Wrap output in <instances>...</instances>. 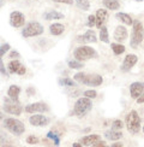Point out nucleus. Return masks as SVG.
Returning a JSON list of instances; mask_svg holds the SVG:
<instances>
[{"label": "nucleus", "mask_w": 144, "mask_h": 147, "mask_svg": "<svg viewBox=\"0 0 144 147\" xmlns=\"http://www.w3.org/2000/svg\"><path fill=\"white\" fill-rule=\"evenodd\" d=\"M143 32H144V28H143Z\"/></svg>", "instance_id": "nucleus-49"}, {"label": "nucleus", "mask_w": 144, "mask_h": 147, "mask_svg": "<svg viewBox=\"0 0 144 147\" xmlns=\"http://www.w3.org/2000/svg\"><path fill=\"white\" fill-rule=\"evenodd\" d=\"M113 36H114V39H115V41H118V42H123V41H125L126 39H127L129 33H127V30H126L125 27L119 26V27L115 28V30H114Z\"/></svg>", "instance_id": "nucleus-16"}, {"label": "nucleus", "mask_w": 144, "mask_h": 147, "mask_svg": "<svg viewBox=\"0 0 144 147\" xmlns=\"http://www.w3.org/2000/svg\"><path fill=\"white\" fill-rule=\"evenodd\" d=\"M93 107V104H91V99L90 98H87V96H83V98H79L76 104H75V107H73V112L77 117H84L90 110Z\"/></svg>", "instance_id": "nucleus-3"}, {"label": "nucleus", "mask_w": 144, "mask_h": 147, "mask_svg": "<svg viewBox=\"0 0 144 147\" xmlns=\"http://www.w3.org/2000/svg\"><path fill=\"white\" fill-rule=\"evenodd\" d=\"M19 57H21V54L18 51H11L10 52V58L13 59V58H19Z\"/></svg>", "instance_id": "nucleus-38"}, {"label": "nucleus", "mask_w": 144, "mask_h": 147, "mask_svg": "<svg viewBox=\"0 0 144 147\" xmlns=\"http://www.w3.org/2000/svg\"><path fill=\"white\" fill-rule=\"evenodd\" d=\"M47 138L51 139L55 146H59V145H60V136L58 135L55 131H48V133H47Z\"/></svg>", "instance_id": "nucleus-29"}, {"label": "nucleus", "mask_w": 144, "mask_h": 147, "mask_svg": "<svg viewBox=\"0 0 144 147\" xmlns=\"http://www.w3.org/2000/svg\"><path fill=\"white\" fill-rule=\"evenodd\" d=\"M27 92L29 93V95H33V94L35 93V89H33V88H29V89H28Z\"/></svg>", "instance_id": "nucleus-41"}, {"label": "nucleus", "mask_w": 144, "mask_h": 147, "mask_svg": "<svg viewBox=\"0 0 144 147\" xmlns=\"http://www.w3.org/2000/svg\"><path fill=\"white\" fill-rule=\"evenodd\" d=\"M76 4L82 11H89V9H90L89 0H76Z\"/></svg>", "instance_id": "nucleus-28"}, {"label": "nucleus", "mask_w": 144, "mask_h": 147, "mask_svg": "<svg viewBox=\"0 0 144 147\" xmlns=\"http://www.w3.org/2000/svg\"><path fill=\"white\" fill-rule=\"evenodd\" d=\"M7 69H9L10 74H17V75H19V76L25 75V72H27L25 66L17 59L11 60V62L9 63V65H7Z\"/></svg>", "instance_id": "nucleus-11"}, {"label": "nucleus", "mask_w": 144, "mask_h": 147, "mask_svg": "<svg viewBox=\"0 0 144 147\" xmlns=\"http://www.w3.org/2000/svg\"><path fill=\"white\" fill-rule=\"evenodd\" d=\"M3 5H4V0H0V7H1Z\"/></svg>", "instance_id": "nucleus-46"}, {"label": "nucleus", "mask_w": 144, "mask_h": 147, "mask_svg": "<svg viewBox=\"0 0 144 147\" xmlns=\"http://www.w3.org/2000/svg\"><path fill=\"white\" fill-rule=\"evenodd\" d=\"M65 16L61 13V12H58L55 10H49L46 11L43 13V18L46 21H53V20H63Z\"/></svg>", "instance_id": "nucleus-19"}, {"label": "nucleus", "mask_w": 144, "mask_h": 147, "mask_svg": "<svg viewBox=\"0 0 144 147\" xmlns=\"http://www.w3.org/2000/svg\"><path fill=\"white\" fill-rule=\"evenodd\" d=\"M136 100H137V102H138V104H143V102H144V92L141 94V96H139V98H137Z\"/></svg>", "instance_id": "nucleus-40"}, {"label": "nucleus", "mask_w": 144, "mask_h": 147, "mask_svg": "<svg viewBox=\"0 0 144 147\" xmlns=\"http://www.w3.org/2000/svg\"><path fill=\"white\" fill-rule=\"evenodd\" d=\"M4 125L10 133H12L16 136H21L22 134L25 131L24 123L21 122L19 119H16V118H6L4 121Z\"/></svg>", "instance_id": "nucleus-6"}, {"label": "nucleus", "mask_w": 144, "mask_h": 147, "mask_svg": "<svg viewBox=\"0 0 144 147\" xmlns=\"http://www.w3.org/2000/svg\"><path fill=\"white\" fill-rule=\"evenodd\" d=\"M123 127H124V123H123V121H120V119H115L112 123V129H114V130H121Z\"/></svg>", "instance_id": "nucleus-31"}, {"label": "nucleus", "mask_w": 144, "mask_h": 147, "mask_svg": "<svg viewBox=\"0 0 144 147\" xmlns=\"http://www.w3.org/2000/svg\"><path fill=\"white\" fill-rule=\"evenodd\" d=\"M72 146H73V147H82V144H73V145H72Z\"/></svg>", "instance_id": "nucleus-43"}, {"label": "nucleus", "mask_w": 144, "mask_h": 147, "mask_svg": "<svg viewBox=\"0 0 144 147\" xmlns=\"http://www.w3.org/2000/svg\"><path fill=\"white\" fill-rule=\"evenodd\" d=\"M69 66L71 69H75V70H81V69H83V64H82V62L81 60H77V59H75V60H69Z\"/></svg>", "instance_id": "nucleus-30"}, {"label": "nucleus", "mask_w": 144, "mask_h": 147, "mask_svg": "<svg viewBox=\"0 0 144 147\" xmlns=\"http://www.w3.org/2000/svg\"><path fill=\"white\" fill-rule=\"evenodd\" d=\"M49 32L54 36L61 35L65 32V26L64 24H60V23H53L52 26H49Z\"/></svg>", "instance_id": "nucleus-21"}, {"label": "nucleus", "mask_w": 144, "mask_h": 147, "mask_svg": "<svg viewBox=\"0 0 144 147\" xmlns=\"http://www.w3.org/2000/svg\"><path fill=\"white\" fill-rule=\"evenodd\" d=\"M73 56H75V59L84 62V60L96 58L97 57V52L90 46H78L73 51Z\"/></svg>", "instance_id": "nucleus-5"}, {"label": "nucleus", "mask_w": 144, "mask_h": 147, "mask_svg": "<svg viewBox=\"0 0 144 147\" xmlns=\"http://www.w3.org/2000/svg\"><path fill=\"white\" fill-rule=\"evenodd\" d=\"M135 1H137V3H142V1H144V0H135Z\"/></svg>", "instance_id": "nucleus-47"}, {"label": "nucleus", "mask_w": 144, "mask_h": 147, "mask_svg": "<svg viewBox=\"0 0 144 147\" xmlns=\"http://www.w3.org/2000/svg\"><path fill=\"white\" fill-rule=\"evenodd\" d=\"M4 111L9 115L19 116L23 112V107L21 106V102L12 100L11 98H5L4 99Z\"/></svg>", "instance_id": "nucleus-8"}, {"label": "nucleus", "mask_w": 144, "mask_h": 147, "mask_svg": "<svg viewBox=\"0 0 144 147\" xmlns=\"http://www.w3.org/2000/svg\"><path fill=\"white\" fill-rule=\"evenodd\" d=\"M111 48L113 50L114 54H117V56H119V54H121L125 52V46L121 45L119 42V44H115V42H113V44H111Z\"/></svg>", "instance_id": "nucleus-26"}, {"label": "nucleus", "mask_w": 144, "mask_h": 147, "mask_svg": "<svg viewBox=\"0 0 144 147\" xmlns=\"http://www.w3.org/2000/svg\"><path fill=\"white\" fill-rule=\"evenodd\" d=\"M105 146H106V142L102 141V140H100V141H97L93 147H105Z\"/></svg>", "instance_id": "nucleus-39"}, {"label": "nucleus", "mask_w": 144, "mask_h": 147, "mask_svg": "<svg viewBox=\"0 0 144 147\" xmlns=\"http://www.w3.org/2000/svg\"><path fill=\"white\" fill-rule=\"evenodd\" d=\"M27 144L28 145H37L39 142H40V140H39V138L37 136H34V135H29L28 138H27Z\"/></svg>", "instance_id": "nucleus-32"}, {"label": "nucleus", "mask_w": 144, "mask_h": 147, "mask_svg": "<svg viewBox=\"0 0 144 147\" xmlns=\"http://www.w3.org/2000/svg\"><path fill=\"white\" fill-rule=\"evenodd\" d=\"M103 6L107 7L108 10H112V11H115L120 7V3L118 0H103Z\"/></svg>", "instance_id": "nucleus-24"}, {"label": "nucleus", "mask_w": 144, "mask_h": 147, "mask_svg": "<svg viewBox=\"0 0 144 147\" xmlns=\"http://www.w3.org/2000/svg\"><path fill=\"white\" fill-rule=\"evenodd\" d=\"M88 27H95L96 26V17L95 15H90L88 16Z\"/></svg>", "instance_id": "nucleus-35"}, {"label": "nucleus", "mask_w": 144, "mask_h": 147, "mask_svg": "<svg viewBox=\"0 0 144 147\" xmlns=\"http://www.w3.org/2000/svg\"><path fill=\"white\" fill-rule=\"evenodd\" d=\"M95 17H96V26H95V27L100 29V28L105 24V22L107 21V18H108V12H107V10H105V9H99L97 11H96Z\"/></svg>", "instance_id": "nucleus-15"}, {"label": "nucleus", "mask_w": 144, "mask_h": 147, "mask_svg": "<svg viewBox=\"0 0 144 147\" xmlns=\"http://www.w3.org/2000/svg\"><path fill=\"white\" fill-rule=\"evenodd\" d=\"M25 23V16L21 11H12L10 13V24L13 28H21Z\"/></svg>", "instance_id": "nucleus-10"}, {"label": "nucleus", "mask_w": 144, "mask_h": 147, "mask_svg": "<svg viewBox=\"0 0 144 147\" xmlns=\"http://www.w3.org/2000/svg\"><path fill=\"white\" fill-rule=\"evenodd\" d=\"M121 146H123L121 142H117V144H113L112 145V147H121Z\"/></svg>", "instance_id": "nucleus-42"}, {"label": "nucleus", "mask_w": 144, "mask_h": 147, "mask_svg": "<svg viewBox=\"0 0 144 147\" xmlns=\"http://www.w3.org/2000/svg\"><path fill=\"white\" fill-rule=\"evenodd\" d=\"M115 17H117V20L121 21L124 24H126V26H132V24H133V21H132L131 16L125 13V12H118L115 15Z\"/></svg>", "instance_id": "nucleus-23"}, {"label": "nucleus", "mask_w": 144, "mask_h": 147, "mask_svg": "<svg viewBox=\"0 0 144 147\" xmlns=\"http://www.w3.org/2000/svg\"><path fill=\"white\" fill-rule=\"evenodd\" d=\"M99 39H100L102 42H105V44H109V35H108V29H107V27L102 26V27L100 28Z\"/></svg>", "instance_id": "nucleus-25"}, {"label": "nucleus", "mask_w": 144, "mask_h": 147, "mask_svg": "<svg viewBox=\"0 0 144 147\" xmlns=\"http://www.w3.org/2000/svg\"><path fill=\"white\" fill-rule=\"evenodd\" d=\"M7 94H9V98H11L12 100L19 102L18 98H19V94H21V88L18 87V86H15V84L10 86V88L7 90Z\"/></svg>", "instance_id": "nucleus-20"}, {"label": "nucleus", "mask_w": 144, "mask_h": 147, "mask_svg": "<svg viewBox=\"0 0 144 147\" xmlns=\"http://www.w3.org/2000/svg\"><path fill=\"white\" fill-rule=\"evenodd\" d=\"M29 123L34 127H46L49 124V118L43 115H33L29 118Z\"/></svg>", "instance_id": "nucleus-12"}, {"label": "nucleus", "mask_w": 144, "mask_h": 147, "mask_svg": "<svg viewBox=\"0 0 144 147\" xmlns=\"http://www.w3.org/2000/svg\"><path fill=\"white\" fill-rule=\"evenodd\" d=\"M143 26L139 21H135L132 24V34H131V41L130 45L132 48H137L139 44L143 41L144 38V32H143Z\"/></svg>", "instance_id": "nucleus-4"}, {"label": "nucleus", "mask_w": 144, "mask_h": 147, "mask_svg": "<svg viewBox=\"0 0 144 147\" xmlns=\"http://www.w3.org/2000/svg\"><path fill=\"white\" fill-rule=\"evenodd\" d=\"M84 96L90 98V99H95V98L97 96V92L94 90V89H88V90L84 92Z\"/></svg>", "instance_id": "nucleus-34"}, {"label": "nucleus", "mask_w": 144, "mask_h": 147, "mask_svg": "<svg viewBox=\"0 0 144 147\" xmlns=\"http://www.w3.org/2000/svg\"><path fill=\"white\" fill-rule=\"evenodd\" d=\"M101 140V136L97 134H91V135H87L81 140L82 146H94L97 141Z\"/></svg>", "instance_id": "nucleus-18"}, {"label": "nucleus", "mask_w": 144, "mask_h": 147, "mask_svg": "<svg viewBox=\"0 0 144 147\" xmlns=\"http://www.w3.org/2000/svg\"><path fill=\"white\" fill-rule=\"evenodd\" d=\"M143 92H144V83L143 82H133L130 86V94H131L132 99L139 98Z\"/></svg>", "instance_id": "nucleus-14"}, {"label": "nucleus", "mask_w": 144, "mask_h": 147, "mask_svg": "<svg viewBox=\"0 0 144 147\" xmlns=\"http://www.w3.org/2000/svg\"><path fill=\"white\" fill-rule=\"evenodd\" d=\"M73 80L78 83H82L89 87H99L103 82V78L99 74H84V72H77L73 76Z\"/></svg>", "instance_id": "nucleus-1"}, {"label": "nucleus", "mask_w": 144, "mask_h": 147, "mask_svg": "<svg viewBox=\"0 0 144 147\" xmlns=\"http://www.w3.org/2000/svg\"><path fill=\"white\" fill-rule=\"evenodd\" d=\"M10 48H11L10 44H4L0 46V58H3L5 56V53H7L10 51Z\"/></svg>", "instance_id": "nucleus-33"}, {"label": "nucleus", "mask_w": 144, "mask_h": 147, "mask_svg": "<svg viewBox=\"0 0 144 147\" xmlns=\"http://www.w3.org/2000/svg\"><path fill=\"white\" fill-rule=\"evenodd\" d=\"M1 142H4V138H3L1 135H0V144H1Z\"/></svg>", "instance_id": "nucleus-45"}, {"label": "nucleus", "mask_w": 144, "mask_h": 147, "mask_svg": "<svg viewBox=\"0 0 144 147\" xmlns=\"http://www.w3.org/2000/svg\"><path fill=\"white\" fill-rule=\"evenodd\" d=\"M0 72H1V75H4V76H9L7 75V71H6V69H5V65L3 63V60H1V58H0Z\"/></svg>", "instance_id": "nucleus-36"}, {"label": "nucleus", "mask_w": 144, "mask_h": 147, "mask_svg": "<svg viewBox=\"0 0 144 147\" xmlns=\"http://www.w3.org/2000/svg\"><path fill=\"white\" fill-rule=\"evenodd\" d=\"M125 124L127 130L131 134H137L141 130V117L136 110H131V111L126 115Z\"/></svg>", "instance_id": "nucleus-2"}, {"label": "nucleus", "mask_w": 144, "mask_h": 147, "mask_svg": "<svg viewBox=\"0 0 144 147\" xmlns=\"http://www.w3.org/2000/svg\"><path fill=\"white\" fill-rule=\"evenodd\" d=\"M78 42H96L97 41V38H96V33L93 29H89L85 32V34L82 36H78L77 38Z\"/></svg>", "instance_id": "nucleus-17"}, {"label": "nucleus", "mask_w": 144, "mask_h": 147, "mask_svg": "<svg viewBox=\"0 0 144 147\" xmlns=\"http://www.w3.org/2000/svg\"><path fill=\"white\" fill-rule=\"evenodd\" d=\"M143 131H144V127H143Z\"/></svg>", "instance_id": "nucleus-48"}, {"label": "nucleus", "mask_w": 144, "mask_h": 147, "mask_svg": "<svg viewBox=\"0 0 144 147\" xmlns=\"http://www.w3.org/2000/svg\"><path fill=\"white\" fill-rule=\"evenodd\" d=\"M138 62V57L136 54H127L125 57L123 65H121V71H130L133 66L136 65V63Z\"/></svg>", "instance_id": "nucleus-13"}, {"label": "nucleus", "mask_w": 144, "mask_h": 147, "mask_svg": "<svg viewBox=\"0 0 144 147\" xmlns=\"http://www.w3.org/2000/svg\"><path fill=\"white\" fill-rule=\"evenodd\" d=\"M54 3H59V4H67V5H72L73 4V0H53Z\"/></svg>", "instance_id": "nucleus-37"}, {"label": "nucleus", "mask_w": 144, "mask_h": 147, "mask_svg": "<svg viewBox=\"0 0 144 147\" xmlns=\"http://www.w3.org/2000/svg\"><path fill=\"white\" fill-rule=\"evenodd\" d=\"M105 136L108 139V140H111V141H118V140H120L123 138V133L120 131V130H108L105 133Z\"/></svg>", "instance_id": "nucleus-22"}, {"label": "nucleus", "mask_w": 144, "mask_h": 147, "mask_svg": "<svg viewBox=\"0 0 144 147\" xmlns=\"http://www.w3.org/2000/svg\"><path fill=\"white\" fill-rule=\"evenodd\" d=\"M42 34H43V27H42L41 23L35 21L29 22L27 26H24L22 30L23 38H34V36H39Z\"/></svg>", "instance_id": "nucleus-7"}, {"label": "nucleus", "mask_w": 144, "mask_h": 147, "mask_svg": "<svg viewBox=\"0 0 144 147\" xmlns=\"http://www.w3.org/2000/svg\"><path fill=\"white\" fill-rule=\"evenodd\" d=\"M24 111L27 113H42V112H47L49 111V106L47 105L43 101H37V102H33L29 104L24 107Z\"/></svg>", "instance_id": "nucleus-9"}, {"label": "nucleus", "mask_w": 144, "mask_h": 147, "mask_svg": "<svg viewBox=\"0 0 144 147\" xmlns=\"http://www.w3.org/2000/svg\"><path fill=\"white\" fill-rule=\"evenodd\" d=\"M3 118H4V113H3L1 111H0V121H1Z\"/></svg>", "instance_id": "nucleus-44"}, {"label": "nucleus", "mask_w": 144, "mask_h": 147, "mask_svg": "<svg viewBox=\"0 0 144 147\" xmlns=\"http://www.w3.org/2000/svg\"><path fill=\"white\" fill-rule=\"evenodd\" d=\"M59 84L60 86H66V87H75L76 81L70 78V77H63V78H59Z\"/></svg>", "instance_id": "nucleus-27"}]
</instances>
